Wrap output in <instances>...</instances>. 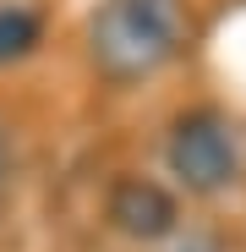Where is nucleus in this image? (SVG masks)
<instances>
[{"label":"nucleus","mask_w":246,"mask_h":252,"mask_svg":"<svg viewBox=\"0 0 246 252\" xmlns=\"http://www.w3.org/2000/svg\"><path fill=\"white\" fill-rule=\"evenodd\" d=\"M164 38H170V11L159 0H115L93 28V44L115 71H137V66L159 61Z\"/></svg>","instance_id":"f257e3e1"},{"label":"nucleus","mask_w":246,"mask_h":252,"mask_svg":"<svg viewBox=\"0 0 246 252\" xmlns=\"http://www.w3.org/2000/svg\"><path fill=\"white\" fill-rule=\"evenodd\" d=\"M214 71L224 77V88L246 104V6L230 11L214 33Z\"/></svg>","instance_id":"f03ea898"},{"label":"nucleus","mask_w":246,"mask_h":252,"mask_svg":"<svg viewBox=\"0 0 246 252\" xmlns=\"http://www.w3.org/2000/svg\"><path fill=\"white\" fill-rule=\"evenodd\" d=\"M27 33H33V22H27V17H11V11H0V55L22 50V44H27Z\"/></svg>","instance_id":"7ed1b4c3"}]
</instances>
